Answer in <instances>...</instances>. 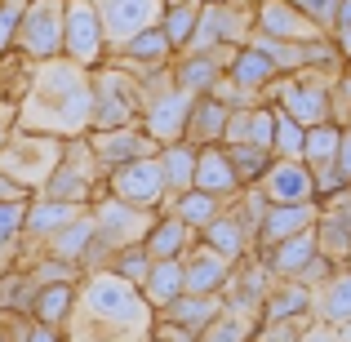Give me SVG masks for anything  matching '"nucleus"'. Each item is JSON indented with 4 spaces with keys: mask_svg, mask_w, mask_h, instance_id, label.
Here are the masks:
<instances>
[{
    "mask_svg": "<svg viewBox=\"0 0 351 342\" xmlns=\"http://www.w3.org/2000/svg\"><path fill=\"white\" fill-rule=\"evenodd\" d=\"M89 107H94L89 71L67 62V58H45V62H32L27 94L14 107V129L18 134L58 138V143L85 138L89 134Z\"/></svg>",
    "mask_w": 351,
    "mask_h": 342,
    "instance_id": "nucleus-1",
    "label": "nucleus"
},
{
    "mask_svg": "<svg viewBox=\"0 0 351 342\" xmlns=\"http://www.w3.org/2000/svg\"><path fill=\"white\" fill-rule=\"evenodd\" d=\"M156 311L147 298L112 271H89L62 320L67 342H152Z\"/></svg>",
    "mask_w": 351,
    "mask_h": 342,
    "instance_id": "nucleus-2",
    "label": "nucleus"
},
{
    "mask_svg": "<svg viewBox=\"0 0 351 342\" xmlns=\"http://www.w3.org/2000/svg\"><path fill=\"white\" fill-rule=\"evenodd\" d=\"M62 160V143L58 138H45V134H9V143L0 147V178L9 182L14 191H36L49 182V173L58 169Z\"/></svg>",
    "mask_w": 351,
    "mask_h": 342,
    "instance_id": "nucleus-3",
    "label": "nucleus"
},
{
    "mask_svg": "<svg viewBox=\"0 0 351 342\" xmlns=\"http://www.w3.org/2000/svg\"><path fill=\"white\" fill-rule=\"evenodd\" d=\"M94 89V107H89V129H120V125H138L143 112V85L138 76H129L125 67H98L89 76Z\"/></svg>",
    "mask_w": 351,
    "mask_h": 342,
    "instance_id": "nucleus-4",
    "label": "nucleus"
},
{
    "mask_svg": "<svg viewBox=\"0 0 351 342\" xmlns=\"http://www.w3.org/2000/svg\"><path fill=\"white\" fill-rule=\"evenodd\" d=\"M62 5L67 0H27L18 9L14 49L27 53L32 62L62 58Z\"/></svg>",
    "mask_w": 351,
    "mask_h": 342,
    "instance_id": "nucleus-5",
    "label": "nucleus"
},
{
    "mask_svg": "<svg viewBox=\"0 0 351 342\" xmlns=\"http://www.w3.org/2000/svg\"><path fill=\"white\" fill-rule=\"evenodd\" d=\"M107 53L103 40V23H98L94 5L89 0H67L62 5V58L76 62V67H98Z\"/></svg>",
    "mask_w": 351,
    "mask_h": 342,
    "instance_id": "nucleus-6",
    "label": "nucleus"
},
{
    "mask_svg": "<svg viewBox=\"0 0 351 342\" xmlns=\"http://www.w3.org/2000/svg\"><path fill=\"white\" fill-rule=\"evenodd\" d=\"M107 187H112V200H120L129 209L156 214L165 205V182H160V169H156V156H138L129 164H116L107 173Z\"/></svg>",
    "mask_w": 351,
    "mask_h": 342,
    "instance_id": "nucleus-7",
    "label": "nucleus"
},
{
    "mask_svg": "<svg viewBox=\"0 0 351 342\" xmlns=\"http://www.w3.org/2000/svg\"><path fill=\"white\" fill-rule=\"evenodd\" d=\"M89 5H94L98 23H103L107 49H120V45L134 40L138 32H152L165 14L160 0H89Z\"/></svg>",
    "mask_w": 351,
    "mask_h": 342,
    "instance_id": "nucleus-8",
    "label": "nucleus"
},
{
    "mask_svg": "<svg viewBox=\"0 0 351 342\" xmlns=\"http://www.w3.org/2000/svg\"><path fill=\"white\" fill-rule=\"evenodd\" d=\"M89 151H94L98 173H112L116 164H129L138 156H156V143L143 134L138 125H120V129H89L85 134Z\"/></svg>",
    "mask_w": 351,
    "mask_h": 342,
    "instance_id": "nucleus-9",
    "label": "nucleus"
},
{
    "mask_svg": "<svg viewBox=\"0 0 351 342\" xmlns=\"http://www.w3.org/2000/svg\"><path fill=\"white\" fill-rule=\"evenodd\" d=\"M191 103H196L191 94H182V89H169V94H160V98H152V103H143V112H138V129H143V134L152 138L156 147L182 143V129H187Z\"/></svg>",
    "mask_w": 351,
    "mask_h": 342,
    "instance_id": "nucleus-10",
    "label": "nucleus"
},
{
    "mask_svg": "<svg viewBox=\"0 0 351 342\" xmlns=\"http://www.w3.org/2000/svg\"><path fill=\"white\" fill-rule=\"evenodd\" d=\"M254 191L267 205H311L316 187H311V169L302 160H271L267 173L254 182Z\"/></svg>",
    "mask_w": 351,
    "mask_h": 342,
    "instance_id": "nucleus-11",
    "label": "nucleus"
},
{
    "mask_svg": "<svg viewBox=\"0 0 351 342\" xmlns=\"http://www.w3.org/2000/svg\"><path fill=\"white\" fill-rule=\"evenodd\" d=\"M254 32L271 36V40H293V45H316V40H325V32H320V27L311 23L302 9H293L289 0H263V5H258Z\"/></svg>",
    "mask_w": 351,
    "mask_h": 342,
    "instance_id": "nucleus-12",
    "label": "nucleus"
},
{
    "mask_svg": "<svg viewBox=\"0 0 351 342\" xmlns=\"http://www.w3.org/2000/svg\"><path fill=\"white\" fill-rule=\"evenodd\" d=\"M223 289H232V298L223 302L227 316H240V320L254 325V316L263 311L267 289H271V271H267L263 262H245V271H236V267H232V276H227Z\"/></svg>",
    "mask_w": 351,
    "mask_h": 342,
    "instance_id": "nucleus-13",
    "label": "nucleus"
},
{
    "mask_svg": "<svg viewBox=\"0 0 351 342\" xmlns=\"http://www.w3.org/2000/svg\"><path fill=\"white\" fill-rule=\"evenodd\" d=\"M178 262H182V293H200V298H205V293H223L227 276H232V267H236V262L218 258L214 249H205V245H191Z\"/></svg>",
    "mask_w": 351,
    "mask_h": 342,
    "instance_id": "nucleus-14",
    "label": "nucleus"
},
{
    "mask_svg": "<svg viewBox=\"0 0 351 342\" xmlns=\"http://www.w3.org/2000/svg\"><path fill=\"white\" fill-rule=\"evenodd\" d=\"M116 53V67H125L129 76H138L143 80L147 71H160V67H169V58H173V49H169V40L160 36V27H152V32H138L134 40H125Z\"/></svg>",
    "mask_w": 351,
    "mask_h": 342,
    "instance_id": "nucleus-15",
    "label": "nucleus"
},
{
    "mask_svg": "<svg viewBox=\"0 0 351 342\" xmlns=\"http://www.w3.org/2000/svg\"><path fill=\"white\" fill-rule=\"evenodd\" d=\"M311 320L329 329H343L351 325V267L334 271L329 280H320L311 289Z\"/></svg>",
    "mask_w": 351,
    "mask_h": 342,
    "instance_id": "nucleus-16",
    "label": "nucleus"
},
{
    "mask_svg": "<svg viewBox=\"0 0 351 342\" xmlns=\"http://www.w3.org/2000/svg\"><path fill=\"white\" fill-rule=\"evenodd\" d=\"M320 218V205L311 200V205H267L263 209V223H258V240H263L267 249L280 245V240L289 236H302V231H311Z\"/></svg>",
    "mask_w": 351,
    "mask_h": 342,
    "instance_id": "nucleus-17",
    "label": "nucleus"
},
{
    "mask_svg": "<svg viewBox=\"0 0 351 342\" xmlns=\"http://www.w3.org/2000/svg\"><path fill=\"white\" fill-rule=\"evenodd\" d=\"M218 316H223V293H205V298H200V293H178L169 307L156 311V320H165V325H178V329H187V334L209 329Z\"/></svg>",
    "mask_w": 351,
    "mask_h": 342,
    "instance_id": "nucleus-18",
    "label": "nucleus"
},
{
    "mask_svg": "<svg viewBox=\"0 0 351 342\" xmlns=\"http://www.w3.org/2000/svg\"><path fill=\"white\" fill-rule=\"evenodd\" d=\"M200 245L214 249L218 258H227V262H240V258H249V249H254V231H249L245 223H240L236 209H223V214L214 218L205 231H200Z\"/></svg>",
    "mask_w": 351,
    "mask_h": 342,
    "instance_id": "nucleus-19",
    "label": "nucleus"
},
{
    "mask_svg": "<svg viewBox=\"0 0 351 342\" xmlns=\"http://www.w3.org/2000/svg\"><path fill=\"white\" fill-rule=\"evenodd\" d=\"M89 205H67V200H45V196H36L32 205L23 209V236L27 240H49L53 231H62L71 223V218H80Z\"/></svg>",
    "mask_w": 351,
    "mask_h": 342,
    "instance_id": "nucleus-20",
    "label": "nucleus"
},
{
    "mask_svg": "<svg viewBox=\"0 0 351 342\" xmlns=\"http://www.w3.org/2000/svg\"><path fill=\"white\" fill-rule=\"evenodd\" d=\"M191 187L209 191V196H223V200H232L240 191V182H236L232 164H227L223 147H196V173H191Z\"/></svg>",
    "mask_w": 351,
    "mask_h": 342,
    "instance_id": "nucleus-21",
    "label": "nucleus"
},
{
    "mask_svg": "<svg viewBox=\"0 0 351 342\" xmlns=\"http://www.w3.org/2000/svg\"><path fill=\"white\" fill-rule=\"evenodd\" d=\"M316 254L320 249H316V227H311V231H302V236H289V240H280V245H271L263 267L271 271V280H293Z\"/></svg>",
    "mask_w": 351,
    "mask_h": 342,
    "instance_id": "nucleus-22",
    "label": "nucleus"
},
{
    "mask_svg": "<svg viewBox=\"0 0 351 342\" xmlns=\"http://www.w3.org/2000/svg\"><path fill=\"white\" fill-rule=\"evenodd\" d=\"M156 169H160V182H165V200L191 191V173H196V147H191V143L156 147Z\"/></svg>",
    "mask_w": 351,
    "mask_h": 342,
    "instance_id": "nucleus-23",
    "label": "nucleus"
},
{
    "mask_svg": "<svg viewBox=\"0 0 351 342\" xmlns=\"http://www.w3.org/2000/svg\"><path fill=\"white\" fill-rule=\"evenodd\" d=\"M227 205H232V200H223V196H209V191H196V187H191V191H182V196L165 200L160 209H165V214H173V218H178V223L187 227V231H205V227L214 223V218L223 214Z\"/></svg>",
    "mask_w": 351,
    "mask_h": 342,
    "instance_id": "nucleus-24",
    "label": "nucleus"
},
{
    "mask_svg": "<svg viewBox=\"0 0 351 342\" xmlns=\"http://www.w3.org/2000/svg\"><path fill=\"white\" fill-rule=\"evenodd\" d=\"M94 245V214H80L71 218L62 231H53L49 240H45V258H53V262H67V267H80V258H85V249Z\"/></svg>",
    "mask_w": 351,
    "mask_h": 342,
    "instance_id": "nucleus-25",
    "label": "nucleus"
},
{
    "mask_svg": "<svg viewBox=\"0 0 351 342\" xmlns=\"http://www.w3.org/2000/svg\"><path fill=\"white\" fill-rule=\"evenodd\" d=\"M191 245H196V236H191V231L182 227L173 214L156 218V223H152V231L143 236V254L152 258V262H165V258H182Z\"/></svg>",
    "mask_w": 351,
    "mask_h": 342,
    "instance_id": "nucleus-26",
    "label": "nucleus"
},
{
    "mask_svg": "<svg viewBox=\"0 0 351 342\" xmlns=\"http://www.w3.org/2000/svg\"><path fill=\"white\" fill-rule=\"evenodd\" d=\"M223 125H227V107H218L214 98L200 94L196 103H191L182 143H191V147H218V143H223Z\"/></svg>",
    "mask_w": 351,
    "mask_h": 342,
    "instance_id": "nucleus-27",
    "label": "nucleus"
},
{
    "mask_svg": "<svg viewBox=\"0 0 351 342\" xmlns=\"http://www.w3.org/2000/svg\"><path fill=\"white\" fill-rule=\"evenodd\" d=\"M169 76H173V89L200 98V94H209V85H214L218 76H223V67L214 62V53H182L178 62H169Z\"/></svg>",
    "mask_w": 351,
    "mask_h": 342,
    "instance_id": "nucleus-28",
    "label": "nucleus"
},
{
    "mask_svg": "<svg viewBox=\"0 0 351 342\" xmlns=\"http://www.w3.org/2000/svg\"><path fill=\"white\" fill-rule=\"evenodd\" d=\"M311 316V289L298 280H271L263 298V320H298Z\"/></svg>",
    "mask_w": 351,
    "mask_h": 342,
    "instance_id": "nucleus-29",
    "label": "nucleus"
},
{
    "mask_svg": "<svg viewBox=\"0 0 351 342\" xmlns=\"http://www.w3.org/2000/svg\"><path fill=\"white\" fill-rule=\"evenodd\" d=\"M138 293L147 298V307H152V311L169 307V302L182 293V262H178V258H165V262H152V267H147V280L138 284Z\"/></svg>",
    "mask_w": 351,
    "mask_h": 342,
    "instance_id": "nucleus-30",
    "label": "nucleus"
},
{
    "mask_svg": "<svg viewBox=\"0 0 351 342\" xmlns=\"http://www.w3.org/2000/svg\"><path fill=\"white\" fill-rule=\"evenodd\" d=\"M223 76H232L240 89H249V94H258V98H263V89L276 80V67H271V62H267L258 49L240 45V49H236V58L227 62V71H223Z\"/></svg>",
    "mask_w": 351,
    "mask_h": 342,
    "instance_id": "nucleus-31",
    "label": "nucleus"
},
{
    "mask_svg": "<svg viewBox=\"0 0 351 342\" xmlns=\"http://www.w3.org/2000/svg\"><path fill=\"white\" fill-rule=\"evenodd\" d=\"M71 298H76V289H71V284H45V289H36L27 316L62 334V320H67V311H71Z\"/></svg>",
    "mask_w": 351,
    "mask_h": 342,
    "instance_id": "nucleus-32",
    "label": "nucleus"
},
{
    "mask_svg": "<svg viewBox=\"0 0 351 342\" xmlns=\"http://www.w3.org/2000/svg\"><path fill=\"white\" fill-rule=\"evenodd\" d=\"M196 18H200V0H178V5H165V14H160V36L169 40V49L173 53H182L187 49V40H191V32H196Z\"/></svg>",
    "mask_w": 351,
    "mask_h": 342,
    "instance_id": "nucleus-33",
    "label": "nucleus"
},
{
    "mask_svg": "<svg viewBox=\"0 0 351 342\" xmlns=\"http://www.w3.org/2000/svg\"><path fill=\"white\" fill-rule=\"evenodd\" d=\"M89 191H94V182L85 178V173H76L71 164L58 160V169L49 173V182L40 187L45 200H67V205H89Z\"/></svg>",
    "mask_w": 351,
    "mask_h": 342,
    "instance_id": "nucleus-34",
    "label": "nucleus"
},
{
    "mask_svg": "<svg viewBox=\"0 0 351 342\" xmlns=\"http://www.w3.org/2000/svg\"><path fill=\"white\" fill-rule=\"evenodd\" d=\"M338 143H343V129H338L334 120L311 125V129H302V156H298V160L307 164V169H311V164H334Z\"/></svg>",
    "mask_w": 351,
    "mask_h": 342,
    "instance_id": "nucleus-35",
    "label": "nucleus"
},
{
    "mask_svg": "<svg viewBox=\"0 0 351 342\" xmlns=\"http://www.w3.org/2000/svg\"><path fill=\"white\" fill-rule=\"evenodd\" d=\"M223 151H227V164H232V173H236L240 187H254V182L267 173V164L276 160L267 147H249V143H240V147H223Z\"/></svg>",
    "mask_w": 351,
    "mask_h": 342,
    "instance_id": "nucleus-36",
    "label": "nucleus"
},
{
    "mask_svg": "<svg viewBox=\"0 0 351 342\" xmlns=\"http://www.w3.org/2000/svg\"><path fill=\"white\" fill-rule=\"evenodd\" d=\"M271 156L276 160H298L302 156V125L285 112H276V125H271Z\"/></svg>",
    "mask_w": 351,
    "mask_h": 342,
    "instance_id": "nucleus-37",
    "label": "nucleus"
},
{
    "mask_svg": "<svg viewBox=\"0 0 351 342\" xmlns=\"http://www.w3.org/2000/svg\"><path fill=\"white\" fill-rule=\"evenodd\" d=\"M23 209H27V200H0V262L23 240Z\"/></svg>",
    "mask_w": 351,
    "mask_h": 342,
    "instance_id": "nucleus-38",
    "label": "nucleus"
},
{
    "mask_svg": "<svg viewBox=\"0 0 351 342\" xmlns=\"http://www.w3.org/2000/svg\"><path fill=\"white\" fill-rule=\"evenodd\" d=\"M147 267H152V258L143 254V245H134V249H120V254H112V262H107V271L120 276L125 284H143L147 280Z\"/></svg>",
    "mask_w": 351,
    "mask_h": 342,
    "instance_id": "nucleus-39",
    "label": "nucleus"
},
{
    "mask_svg": "<svg viewBox=\"0 0 351 342\" xmlns=\"http://www.w3.org/2000/svg\"><path fill=\"white\" fill-rule=\"evenodd\" d=\"M205 98H214L218 107H227V112H245V107H258V103H263L258 94H249V89H240L232 76H218L214 85H209V94H205Z\"/></svg>",
    "mask_w": 351,
    "mask_h": 342,
    "instance_id": "nucleus-40",
    "label": "nucleus"
},
{
    "mask_svg": "<svg viewBox=\"0 0 351 342\" xmlns=\"http://www.w3.org/2000/svg\"><path fill=\"white\" fill-rule=\"evenodd\" d=\"M249 338H254V325L240 320V316H227V311L209 329H200V334H196V342H249Z\"/></svg>",
    "mask_w": 351,
    "mask_h": 342,
    "instance_id": "nucleus-41",
    "label": "nucleus"
},
{
    "mask_svg": "<svg viewBox=\"0 0 351 342\" xmlns=\"http://www.w3.org/2000/svg\"><path fill=\"white\" fill-rule=\"evenodd\" d=\"M311 325V316H298V320H263V329H254L249 342H298V334Z\"/></svg>",
    "mask_w": 351,
    "mask_h": 342,
    "instance_id": "nucleus-42",
    "label": "nucleus"
},
{
    "mask_svg": "<svg viewBox=\"0 0 351 342\" xmlns=\"http://www.w3.org/2000/svg\"><path fill=\"white\" fill-rule=\"evenodd\" d=\"M27 276H32L36 289H45V284H71V280H76V267L53 262V258H40V262H36V271H27Z\"/></svg>",
    "mask_w": 351,
    "mask_h": 342,
    "instance_id": "nucleus-43",
    "label": "nucleus"
},
{
    "mask_svg": "<svg viewBox=\"0 0 351 342\" xmlns=\"http://www.w3.org/2000/svg\"><path fill=\"white\" fill-rule=\"evenodd\" d=\"M347 116H351V76H338L334 85H329V120L343 125Z\"/></svg>",
    "mask_w": 351,
    "mask_h": 342,
    "instance_id": "nucleus-44",
    "label": "nucleus"
},
{
    "mask_svg": "<svg viewBox=\"0 0 351 342\" xmlns=\"http://www.w3.org/2000/svg\"><path fill=\"white\" fill-rule=\"evenodd\" d=\"M9 342H58V329H49V325H40V320H18L14 329H9Z\"/></svg>",
    "mask_w": 351,
    "mask_h": 342,
    "instance_id": "nucleus-45",
    "label": "nucleus"
},
{
    "mask_svg": "<svg viewBox=\"0 0 351 342\" xmlns=\"http://www.w3.org/2000/svg\"><path fill=\"white\" fill-rule=\"evenodd\" d=\"M329 276H334V258L316 254V258H311V262L302 267L298 276H293V280H298V284H307V289H316V284H320V280H329Z\"/></svg>",
    "mask_w": 351,
    "mask_h": 342,
    "instance_id": "nucleus-46",
    "label": "nucleus"
},
{
    "mask_svg": "<svg viewBox=\"0 0 351 342\" xmlns=\"http://www.w3.org/2000/svg\"><path fill=\"white\" fill-rule=\"evenodd\" d=\"M334 14H338V0H311V5H307V18L320 27V32L334 27Z\"/></svg>",
    "mask_w": 351,
    "mask_h": 342,
    "instance_id": "nucleus-47",
    "label": "nucleus"
},
{
    "mask_svg": "<svg viewBox=\"0 0 351 342\" xmlns=\"http://www.w3.org/2000/svg\"><path fill=\"white\" fill-rule=\"evenodd\" d=\"M14 27H18V14L9 5H0V53L14 49Z\"/></svg>",
    "mask_w": 351,
    "mask_h": 342,
    "instance_id": "nucleus-48",
    "label": "nucleus"
},
{
    "mask_svg": "<svg viewBox=\"0 0 351 342\" xmlns=\"http://www.w3.org/2000/svg\"><path fill=\"white\" fill-rule=\"evenodd\" d=\"M334 169L343 173V182L351 187V138L343 134V143H338V151H334Z\"/></svg>",
    "mask_w": 351,
    "mask_h": 342,
    "instance_id": "nucleus-49",
    "label": "nucleus"
},
{
    "mask_svg": "<svg viewBox=\"0 0 351 342\" xmlns=\"http://www.w3.org/2000/svg\"><path fill=\"white\" fill-rule=\"evenodd\" d=\"M298 342H338V329H329V325H316V320H311V325L298 334Z\"/></svg>",
    "mask_w": 351,
    "mask_h": 342,
    "instance_id": "nucleus-50",
    "label": "nucleus"
},
{
    "mask_svg": "<svg viewBox=\"0 0 351 342\" xmlns=\"http://www.w3.org/2000/svg\"><path fill=\"white\" fill-rule=\"evenodd\" d=\"M9 134H14V107L0 103V147L9 143Z\"/></svg>",
    "mask_w": 351,
    "mask_h": 342,
    "instance_id": "nucleus-51",
    "label": "nucleus"
},
{
    "mask_svg": "<svg viewBox=\"0 0 351 342\" xmlns=\"http://www.w3.org/2000/svg\"><path fill=\"white\" fill-rule=\"evenodd\" d=\"M351 27V0H338V14H334V32H347Z\"/></svg>",
    "mask_w": 351,
    "mask_h": 342,
    "instance_id": "nucleus-52",
    "label": "nucleus"
},
{
    "mask_svg": "<svg viewBox=\"0 0 351 342\" xmlns=\"http://www.w3.org/2000/svg\"><path fill=\"white\" fill-rule=\"evenodd\" d=\"M0 5H9V9H14V14H18V9H23L27 0H0Z\"/></svg>",
    "mask_w": 351,
    "mask_h": 342,
    "instance_id": "nucleus-53",
    "label": "nucleus"
},
{
    "mask_svg": "<svg viewBox=\"0 0 351 342\" xmlns=\"http://www.w3.org/2000/svg\"><path fill=\"white\" fill-rule=\"evenodd\" d=\"M338 342H351V325H343V329H338Z\"/></svg>",
    "mask_w": 351,
    "mask_h": 342,
    "instance_id": "nucleus-54",
    "label": "nucleus"
},
{
    "mask_svg": "<svg viewBox=\"0 0 351 342\" xmlns=\"http://www.w3.org/2000/svg\"><path fill=\"white\" fill-rule=\"evenodd\" d=\"M343 125H347V129H343V134H347V138H351V116H347V120H343Z\"/></svg>",
    "mask_w": 351,
    "mask_h": 342,
    "instance_id": "nucleus-55",
    "label": "nucleus"
},
{
    "mask_svg": "<svg viewBox=\"0 0 351 342\" xmlns=\"http://www.w3.org/2000/svg\"><path fill=\"white\" fill-rule=\"evenodd\" d=\"M160 5H178V0H160Z\"/></svg>",
    "mask_w": 351,
    "mask_h": 342,
    "instance_id": "nucleus-56",
    "label": "nucleus"
},
{
    "mask_svg": "<svg viewBox=\"0 0 351 342\" xmlns=\"http://www.w3.org/2000/svg\"><path fill=\"white\" fill-rule=\"evenodd\" d=\"M347 191H351V187H347Z\"/></svg>",
    "mask_w": 351,
    "mask_h": 342,
    "instance_id": "nucleus-57",
    "label": "nucleus"
}]
</instances>
